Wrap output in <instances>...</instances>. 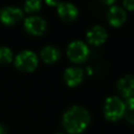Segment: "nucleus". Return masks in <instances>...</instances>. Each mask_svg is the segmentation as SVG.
Returning <instances> with one entry per match:
<instances>
[{"instance_id":"nucleus-1","label":"nucleus","mask_w":134,"mask_h":134,"mask_svg":"<svg viewBox=\"0 0 134 134\" xmlns=\"http://www.w3.org/2000/svg\"><path fill=\"white\" fill-rule=\"evenodd\" d=\"M90 122V115L86 108L82 106L70 107L63 115L62 124L64 129L70 134L83 132Z\"/></svg>"},{"instance_id":"nucleus-2","label":"nucleus","mask_w":134,"mask_h":134,"mask_svg":"<svg viewBox=\"0 0 134 134\" xmlns=\"http://www.w3.org/2000/svg\"><path fill=\"white\" fill-rule=\"evenodd\" d=\"M126 113L125 103L117 96H110L104 105V115L108 120L115 121L120 119Z\"/></svg>"},{"instance_id":"nucleus-3","label":"nucleus","mask_w":134,"mask_h":134,"mask_svg":"<svg viewBox=\"0 0 134 134\" xmlns=\"http://www.w3.org/2000/svg\"><path fill=\"white\" fill-rule=\"evenodd\" d=\"M15 65L22 71H32L38 66V57L31 50H22L16 55Z\"/></svg>"},{"instance_id":"nucleus-4","label":"nucleus","mask_w":134,"mask_h":134,"mask_svg":"<svg viewBox=\"0 0 134 134\" xmlns=\"http://www.w3.org/2000/svg\"><path fill=\"white\" fill-rule=\"evenodd\" d=\"M67 55L72 62L82 63L88 58L89 48L83 41L75 40L69 43L67 47Z\"/></svg>"},{"instance_id":"nucleus-5","label":"nucleus","mask_w":134,"mask_h":134,"mask_svg":"<svg viewBox=\"0 0 134 134\" xmlns=\"http://www.w3.org/2000/svg\"><path fill=\"white\" fill-rule=\"evenodd\" d=\"M23 12L20 7L7 5L0 9V21L5 25H14L21 20Z\"/></svg>"},{"instance_id":"nucleus-6","label":"nucleus","mask_w":134,"mask_h":134,"mask_svg":"<svg viewBox=\"0 0 134 134\" xmlns=\"http://www.w3.org/2000/svg\"><path fill=\"white\" fill-rule=\"evenodd\" d=\"M47 23L46 21L39 16H30L25 19L24 21V28L25 30L34 36H41L46 30Z\"/></svg>"},{"instance_id":"nucleus-7","label":"nucleus","mask_w":134,"mask_h":134,"mask_svg":"<svg viewBox=\"0 0 134 134\" xmlns=\"http://www.w3.org/2000/svg\"><path fill=\"white\" fill-rule=\"evenodd\" d=\"M107 19H108V22L112 26L119 27L126 22L127 13L122 7H120L118 5H113L109 8V10L107 13Z\"/></svg>"},{"instance_id":"nucleus-8","label":"nucleus","mask_w":134,"mask_h":134,"mask_svg":"<svg viewBox=\"0 0 134 134\" xmlns=\"http://www.w3.org/2000/svg\"><path fill=\"white\" fill-rule=\"evenodd\" d=\"M117 89L119 93L125 97H134V75L126 74L117 82Z\"/></svg>"},{"instance_id":"nucleus-9","label":"nucleus","mask_w":134,"mask_h":134,"mask_svg":"<svg viewBox=\"0 0 134 134\" xmlns=\"http://www.w3.org/2000/svg\"><path fill=\"white\" fill-rule=\"evenodd\" d=\"M86 38L90 44L98 46L107 40V30L100 25H94L87 31Z\"/></svg>"},{"instance_id":"nucleus-10","label":"nucleus","mask_w":134,"mask_h":134,"mask_svg":"<svg viewBox=\"0 0 134 134\" xmlns=\"http://www.w3.org/2000/svg\"><path fill=\"white\" fill-rule=\"evenodd\" d=\"M64 81L69 87H75L80 85L84 79V71L80 67H69L64 71Z\"/></svg>"},{"instance_id":"nucleus-11","label":"nucleus","mask_w":134,"mask_h":134,"mask_svg":"<svg viewBox=\"0 0 134 134\" xmlns=\"http://www.w3.org/2000/svg\"><path fill=\"white\" fill-rule=\"evenodd\" d=\"M58 14L62 20L71 22L76 19L79 10L77 7L70 2H61L58 4Z\"/></svg>"},{"instance_id":"nucleus-12","label":"nucleus","mask_w":134,"mask_h":134,"mask_svg":"<svg viewBox=\"0 0 134 134\" xmlns=\"http://www.w3.org/2000/svg\"><path fill=\"white\" fill-rule=\"evenodd\" d=\"M41 58L42 60L45 62V63H48V64H51V63H54L57 62L60 57H61V51L60 49L54 46V45H46L42 48L41 52Z\"/></svg>"},{"instance_id":"nucleus-13","label":"nucleus","mask_w":134,"mask_h":134,"mask_svg":"<svg viewBox=\"0 0 134 134\" xmlns=\"http://www.w3.org/2000/svg\"><path fill=\"white\" fill-rule=\"evenodd\" d=\"M13 60V52L6 46H0V64H7Z\"/></svg>"},{"instance_id":"nucleus-14","label":"nucleus","mask_w":134,"mask_h":134,"mask_svg":"<svg viewBox=\"0 0 134 134\" xmlns=\"http://www.w3.org/2000/svg\"><path fill=\"white\" fill-rule=\"evenodd\" d=\"M41 7V2L38 0H31V1H26L24 3V9L28 13H34L38 12Z\"/></svg>"},{"instance_id":"nucleus-15","label":"nucleus","mask_w":134,"mask_h":134,"mask_svg":"<svg viewBox=\"0 0 134 134\" xmlns=\"http://www.w3.org/2000/svg\"><path fill=\"white\" fill-rule=\"evenodd\" d=\"M125 103V107H126V111H131L134 110V97H129L126 98Z\"/></svg>"},{"instance_id":"nucleus-16","label":"nucleus","mask_w":134,"mask_h":134,"mask_svg":"<svg viewBox=\"0 0 134 134\" xmlns=\"http://www.w3.org/2000/svg\"><path fill=\"white\" fill-rule=\"evenodd\" d=\"M126 115V118L129 122H131L132 125H134V110H131V111H126L125 113Z\"/></svg>"},{"instance_id":"nucleus-17","label":"nucleus","mask_w":134,"mask_h":134,"mask_svg":"<svg viewBox=\"0 0 134 134\" xmlns=\"http://www.w3.org/2000/svg\"><path fill=\"white\" fill-rule=\"evenodd\" d=\"M124 6L129 10H134V0H125Z\"/></svg>"},{"instance_id":"nucleus-18","label":"nucleus","mask_w":134,"mask_h":134,"mask_svg":"<svg viewBox=\"0 0 134 134\" xmlns=\"http://www.w3.org/2000/svg\"><path fill=\"white\" fill-rule=\"evenodd\" d=\"M6 132H7L6 128L2 124H0V134H6Z\"/></svg>"},{"instance_id":"nucleus-19","label":"nucleus","mask_w":134,"mask_h":134,"mask_svg":"<svg viewBox=\"0 0 134 134\" xmlns=\"http://www.w3.org/2000/svg\"><path fill=\"white\" fill-rule=\"evenodd\" d=\"M46 3L49 4V5H58L59 4V2H51V1H47Z\"/></svg>"},{"instance_id":"nucleus-20","label":"nucleus","mask_w":134,"mask_h":134,"mask_svg":"<svg viewBox=\"0 0 134 134\" xmlns=\"http://www.w3.org/2000/svg\"><path fill=\"white\" fill-rule=\"evenodd\" d=\"M55 134H64V133H55Z\"/></svg>"}]
</instances>
